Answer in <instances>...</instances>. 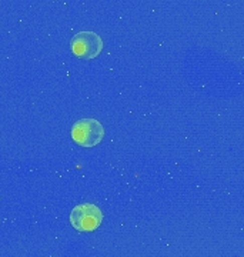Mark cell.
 <instances>
[{
    "label": "cell",
    "mask_w": 244,
    "mask_h": 257,
    "mask_svg": "<svg viewBox=\"0 0 244 257\" xmlns=\"http://www.w3.org/2000/svg\"><path fill=\"white\" fill-rule=\"evenodd\" d=\"M103 221V211L96 204L83 203L70 211V223L77 231H93Z\"/></svg>",
    "instance_id": "2"
},
{
    "label": "cell",
    "mask_w": 244,
    "mask_h": 257,
    "mask_svg": "<svg viewBox=\"0 0 244 257\" xmlns=\"http://www.w3.org/2000/svg\"><path fill=\"white\" fill-rule=\"evenodd\" d=\"M104 138V127L96 119L77 120L72 127V139L81 147H93Z\"/></svg>",
    "instance_id": "1"
},
{
    "label": "cell",
    "mask_w": 244,
    "mask_h": 257,
    "mask_svg": "<svg viewBox=\"0 0 244 257\" xmlns=\"http://www.w3.org/2000/svg\"><path fill=\"white\" fill-rule=\"evenodd\" d=\"M72 52L83 60H90L103 50V39L94 32H79L72 37Z\"/></svg>",
    "instance_id": "3"
}]
</instances>
